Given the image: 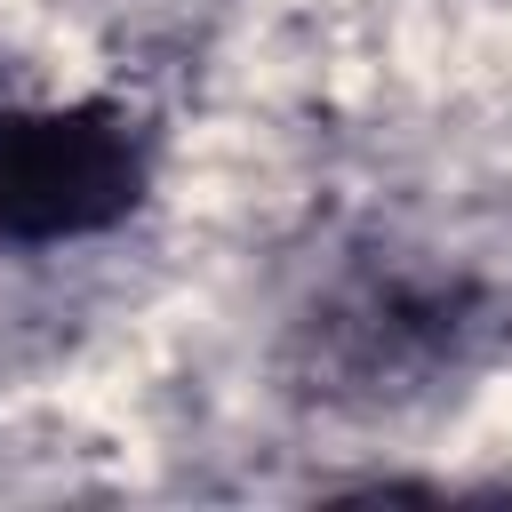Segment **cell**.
Returning <instances> with one entry per match:
<instances>
[{
    "label": "cell",
    "instance_id": "cell-1",
    "mask_svg": "<svg viewBox=\"0 0 512 512\" xmlns=\"http://www.w3.org/2000/svg\"><path fill=\"white\" fill-rule=\"evenodd\" d=\"M496 336V296L472 272L408 264V256H360L344 280L312 296V312L288 336V376L320 408H416L448 376H464Z\"/></svg>",
    "mask_w": 512,
    "mask_h": 512
},
{
    "label": "cell",
    "instance_id": "cell-2",
    "mask_svg": "<svg viewBox=\"0 0 512 512\" xmlns=\"http://www.w3.org/2000/svg\"><path fill=\"white\" fill-rule=\"evenodd\" d=\"M152 192V136L112 96L72 104H0V240L8 248H72L120 232Z\"/></svg>",
    "mask_w": 512,
    "mask_h": 512
}]
</instances>
